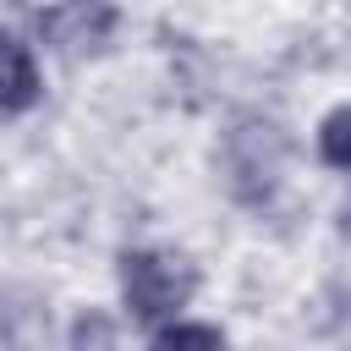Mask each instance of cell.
Segmentation results:
<instances>
[{
	"mask_svg": "<svg viewBox=\"0 0 351 351\" xmlns=\"http://www.w3.org/2000/svg\"><path fill=\"white\" fill-rule=\"evenodd\" d=\"M197 291V269L176 252L159 247H126L121 252V302L137 324H165L176 318Z\"/></svg>",
	"mask_w": 351,
	"mask_h": 351,
	"instance_id": "6da1fadb",
	"label": "cell"
},
{
	"mask_svg": "<svg viewBox=\"0 0 351 351\" xmlns=\"http://www.w3.org/2000/svg\"><path fill=\"white\" fill-rule=\"evenodd\" d=\"M346 225H351V208H346Z\"/></svg>",
	"mask_w": 351,
	"mask_h": 351,
	"instance_id": "52a82bcc",
	"label": "cell"
},
{
	"mask_svg": "<svg viewBox=\"0 0 351 351\" xmlns=\"http://www.w3.org/2000/svg\"><path fill=\"white\" fill-rule=\"evenodd\" d=\"M44 38L60 49V55H82V49H99L115 27V5L110 0H55L44 16H38Z\"/></svg>",
	"mask_w": 351,
	"mask_h": 351,
	"instance_id": "7a4b0ae2",
	"label": "cell"
},
{
	"mask_svg": "<svg viewBox=\"0 0 351 351\" xmlns=\"http://www.w3.org/2000/svg\"><path fill=\"white\" fill-rule=\"evenodd\" d=\"M38 93H44V82H38L33 49L0 27V115H27L38 104Z\"/></svg>",
	"mask_w": 351,
	"mask_h": 351,
	"instance_id": "3957f363",
	"label": "cell"
},
{
	"mask_svg": "<svg viewBox=\"0 0 351 351\" xmlns=\"http://www.w3.org/2000/svg\"><path fill=\"white\" fill-rule=\"evenodd\" d=\"M318 159L329 170H351V104H335L318 121Z\"/></svg>",
	"mask_w": 351,
	"mask_h": 351,
	"instance_id": "277c9868",
	"label": "cell"
},
{
	"mask_svg": "<svg viewBox=\"0 0 351 351\" xmlns=\"http://www.w3.org/2000/svg\"><path fill=\"white\" fill-rule=\"evenodd\" d=\"M66 351H126V340H121V324H115L110 313L88 307V313L71 324V340H66Z\"/></svg>",
	"mask_w": 351,
	"mask_h": 351,
	"instance_id": "5b68a950",
	"label": "cell"
},
{
	"mask_svg": "<svg viewBox=\"0 0 351 351\" xmlns=\"http://www.w3.org/2000/svg\"><path fill=\"white\" fill-rule=\"evenodd\" d=\"M148 351H230L214 324H165Z\"/></svg>",
	"mask_w": 351,
	"mask_h": 351,
	"instance_id": "8992f818",
	"label": "cell"
}]
</instances>
